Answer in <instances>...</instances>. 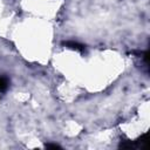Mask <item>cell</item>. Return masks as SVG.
Wrapping results in <instances>:
<instances>
[{"mask_svg": "<svg viewBox=\"0 0 150 150\" xmlns=\"http://www.w3.org/2000/svg\"><path fill=\"white\" fill-rule=\"evenodd\" d=\"M62 46L69 48V49H73V50H76L81 54H84L87 52V48L84 45L77 42V41H74V40H67V41H63L62 42Z\"/></svg>", "mask_w": 150, "mask_h": 150, "instance_id": "6da1fadb", "label": "cell"}, {"mask_svg": "<svg viewBox=\"0 0 150 150\" xmlns=\"http://www.w3.org/2000/svg\"><path fill=\"white\" fill-rule=\"evenodd\" d=\"M9 87V80L7 76L5 75H0V93H5L7 91Z\"/></svg>", "mask_w": 150, "mask_h": 150, "instance_id": "7a4b0ae2", "label": "cell"}, {"mask_svg": "<svg viewBox=\"0 0 150 150\" xmlns=\"http://www.w3.org/2000/svg\"><path fill=\"white\" fill-rule=\"evenodd\" d=\"M118 148H122V149H134V148H136V146H135V142H134V141L125 139V141H121Z\"/></svg>", "mask_w": 150, "mask_h": 150, "instance_id": "3957f363", "label": "cell"}, {"mask_svg": "<svg viewBox=\"0 0 150 150\" xmlns=\"http://www.w3.org/2000/svg\"><path fill=\"white\" fill-rule=\"evenodd\" d=\"M45 146L47 149H61V146L59 144H56V143H46Z\"/></svg>", "mask_w": 150, "mask_h": 150, "instance_id": "277c9868", "label": "cell"}]
</instances>
